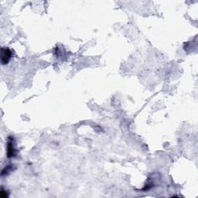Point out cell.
Returning a JSON list of instances; mask_svg holds the SVG:
<instances>
[{
	"label": "cell",
	"mask_w": 198,
	"mask_h": 198,
	"mask_svg": "<svg viewBox=\"0 0 198 198\" xmlns=\"http://www.w3.org/2000/svg\"><path fill=\"white\" fill-rule=\"evenodd\" d=\"M7 153H8V157H12L14 155V149L13 146V141H10L8 143L7 146Z\"/></svg>",
	"instance_id": "obj_2"
},
{
	"label": "cell",
	"mask_w": 198,
	"mask_h": 198,
	"mask_svg": "<svg viewBox=\"0 0 198 198\" xmlns=\"http://www.w3.org/2000/svg\"><path fill=\"white\" fill-rule=\"evenodd\" d=\"M11 51L9 48H2L1 51V59H2V64H7L11 57Z\"/></svg>",
	"instance_id": "obj_1"
}]
</instances>
